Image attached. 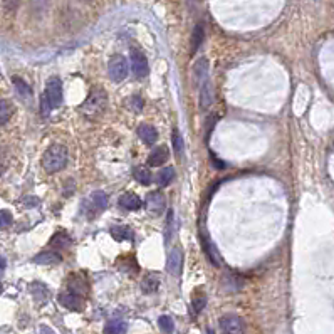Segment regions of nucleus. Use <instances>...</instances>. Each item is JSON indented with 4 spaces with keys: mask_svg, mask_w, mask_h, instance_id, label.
Returning <instances> with one entry per match:
<instances>
[{
    "mask_svg": "<svg viewBox=\"0 0 334 334\" xmlns=\"http://www.w3.org/2000/svg\"><path fill=\"white\" fill-rule=\"evenodd\" d=\"M62 103V84L59 77H51L45 84V91L40 99V114L49 116L52 109L61 106Z\"/></svg>",
    "mask_w": 334,
    "mask_h": 334,
    "instance_id": "nucleus-1",
    "label": "nucleus"
},
{
    "mask_svg": "<svg viewBox=\"0 0 334 334\" xmlns=\"http://www.w3.org/2000/svg\"><path fill=\"white\" fill-rule=\"evenodd\" d=\"M67 148L64 145H51L42 157V167L47 173H57L67 165Z\"/></svg>",
    "mask_w": 334,
    "mask_h": 334,
    "instance_id": "nucleus-2",
    "label": "nucleus"
},
{
    "mask_svg": "<svg viewBox=\"0 0 334 334\" xmlns=\"http://www.w3.org/2000/svg\"><path fill=\"white\" fill-rule=\"evenodd\" d=\"M106 104H108L106 93H104L103 89H94L93 93L88 96L86 103L81 106V111L84 113L88 118H96V116H99V114L104 113Z\"/></svg>",
    "mask_w": 334,
    "mask_h": 334,
    "instance_id": "nucleus-3",
    "label": "nucleus"
},
{
    "mask_svg": "<svg viewBox=\"0 0 334 334\" xmlns=\"http://www.w3.org/2000/svg\"><path fill=\"white\" fill-rule=\"evenodd\" d=\"M108 207V196L104 191H94L91 196L84 202V213L88 215V218H94L98 213H101L104 208Z\"/></svg>",
    "mask_w": 334,
    "mask_h": 334,
    "instance_id": "nucleus-4",
    "label": "nucleus"
},
{
    "mask_svg": "<svg viewBox=\"0 0 334 334\" xmlns=\"http://www.w3.org/2000/svg\"><path fill=\"white\" fill-rule=\"evenodd\" d=\"M128 71H130V67H128V61L123 56H113L111 61H109V66H108V72H109V77H111V81L114 82H121L125 81L128 77Z\"/></svg>",
    "mask_w": 334,
    "mask_h": 334,
    "instance_id": "nucleus-5",
    "label": "nucleus"
},
{
    "mask_svg": "<svg viewBox=\"0 0 334 334\" xmlns=\"http://www.w3.org/2000/svg\"><path fill=\"white\" fill-rule=\"evenodd\" d=\"M220 329L223 331V334H244L245 324L239 316L227 314L220 318Z\"/></svg>",
    "mask_w": 334,
    "mask_h": 334,
    "instance_id": "nucleus-6",
    "label": "nucleus"
},
{
    "mask_svg": "<svg viewBox=\"0 0 334 334\" xmlns=\"http://www.w3.org/2000/svg\"><path fill=\"white\" fill-rule=\"evenodd\" d=\"M131 71L136 77H146L148 76V61H146V56L141 51H136V49H131Z\"/></svg>",
    "mask_w": 334,
    "mask_h": 334,
    "instance_id": "nucleus-7",
    "label": "nucleus"
},
{
    "mask_svg": "<svg viewBox=\"0 0 334 334\" xmlns=\"http://www.w3.org/2000/svg\"><path fill=\"white\" fill-rule=\"evenodd\" d=\"M59 303H61L64 308L71 309V311H81L82 309V304H84V297L79 296L77 292H72L69 289L62 291L61 294H59Z\"/></svg>",
    "mask_w": 334,
    "mask_h": 334,
    "instance_id": "nucleus-8",
    "label": "nucleus"
},
{
    "mask_svg": "<svg viewBox=\"0 0 334 334\" xmlns=\"http://www.w3.org/2000/svg\"><path fill=\"white\" fill-rule=\"evenodd\" d=\"M163 208H165V196L162 191H152V193L146 196V210H148V213L158 217V215L163 213Z\"/></svg>",
    "mask_w": 334,
    "mask_h": 334,
    "instance_id": "nucleus-9",
    "label": "nucleus"
},
{
    "mask_svg": "<svg viewBox=\"0 0 334 334\" xmlns=\"http://www.w3.org/2000/svg\"><path fill=\"white\" fill-rule=\"evenodd\" d=\"M183 267V254L180 249H173L170 255H168V262H167V269L171 276H180Z\"/></svg>",
    "mask_w": 334,
    "mask_h": 334,
    "instance_id": "nucleus-10",
    "label": "nucleus"
},
{
    "mask_svg": "<svg viewBox=\"0 0 334 334\" xmlns=\"http://www.w3.org/2000/svg\"><path fill=\"white\" fill-rule=\"evenodd\" d=\"M138 136L145 145H153L158 138V131L155 130V126L143 123V125L138 126Z\"/></svg>",
    "mask_w": 334,
    "mask_h": 334,
    "instance_id": "nucleus-11",
    "label": "nucleus"
},
{
    "mask_svg": "<svg viewBox=\"0 0 334 334\" xmlns=\"http://www.w3.org/2000/svg\"><path fill=\"white\" fill-rule=\"evenodd\" d=\"M168 157H170V153H168L167 146H157V148L150 153L148 165L150 167H160V165H163L165 162H167Z\"/></svg>",
    "mask_w": 334,
    "mask_h": 334,
    "instance_id": "nucleus-12",
    "label": "nucleus"
},
{
    "mask_svg": "<svg viewBox=\"0 0 334 334\" xmlns=\"http://www.w3.org/2000/svg\"><path fill=\"white\" fill-rule=\"evenodd\" d=\"M118 203H120L121 208L125 210H130V212H133V210H140L141 208V200L138 195L135 193H123L120 196V200H118Z\"/></svg>",
    "mask_w": 334,
    "mask_h": 334,
    "instance_id": "nucleus-13",
    "label": "nucleus"
},
{
    "mask_svg": "<svg viewBox=\"0 0 334 334\" xmlns=\"http://www.w3.org/2000/svg\"><path fill=\"white\" fill-rule=\"evenodd\" d=\"M61 260H62L61 254L54 252V250H45V252H40L34 257V262L40 265H54V264H59Z\"/></svg>",
    "mask_w": 334,
    "mask_h": 334,
    "instance_id": "nucleus-14",
    "label": "nucleus"
},
{
    "mask_svg": "<svg viewBox=\"0 0 334 334\" xmlns=\"http://www.w3.org/2000/svg\"><path fill=\"white\" fill-rule=\"evenodd\" d=\"M202 89H200V106H202V109H207L210 104L213 103V91H212V84H210L208 79H205L202 84Z\"/></svg>",
    "mask_w": 334,
    "mask_h": 334,
    "instance_id": "nucleus-15",
    "label": "nucleus"
},
{
    "mask_svg": "<svg viewBox=\"0 0 334 334\" xmlns=\"http://www.w3.org/2000/svg\"><path fill=\"white\" fill-rule=\"evenodd\" d=\"M109 232H111V237L116 242L133 240V230L126 225H114Z\"/></svg>",
    "mask_w": 334,
    "mask_h": 334,
    "instance_id": "nucleus-16",
    "label": "nucleus"
},
{
    "mask_svg": "<svg viewBox=\"0 0 334 334\" xmlns=\"http://www.w3.org/2000/svg\"><path fill=\"white\" fill-rule=\"evenodd\" d=\"M205 39V25L203 24H196L193 34H191V54H195L200 49V45L203 44Z\"/></svg>",
    "mask_w": 334,
    "mask_h": 334,
    "instance_id": "nucleus-17",
    "label": "nucleus"
},
{
    "mask_svg": "<svg viewBox=\"0 0 334 334\" xmlns=\"http://www.w3.org/2000/svg\"><path fill=\"white\" fill-rule=\"evenodd\" d=\"M160 287V276L158 274H148V276H145V279L141 281V289L146 294H150V292H155Z\"/></svg>",
    "mask_w": 334,
    "mask_h": 334,
    "instance_id": "nucleus-18",
    "label": "nucleus"
},
{
    "mask_svg": "<svg viewBox=\"0 0 334 334\" xmlns=\"http://www.w3.org/2000/svg\"><path fill=\"white\" fill-rule=\"evenodd\" d=\"M12 82H13V86H15V89H17V93H19L22 98L24 99H30L32 98V89H30V86L27 84V82L22 79V77H19V76H13L12 77Z\"/></svg>",
    "mask_w": 334,
    "mask_h": 334,
    "instance_id": "nucleus-19",
    "label": "nucleus"
},
{
    "mask_svg": "<svg viewBox=\"0 0 334 334\" xmlns=\"http://www.w3.org/2000/svg\"><path fill=\"white\" fill-rule=\"evenodd\" d=\"M135 180L138 181L140 185L148 186L150 183L153 181V175H152V171H150L146 167H138L135 170Z\"/></svg>",
    "mask_w": 334,
    "mask_h": 334,
    "instance_id": "nucleus-20",
    "label": "nucleus"
},
{
    "mask_svg": "<svg viewBox=\"0 0 334 334\" xmlns=\"http://www.w3.org/2000/svg\"><path fill=\"white\" fill-rule=\"evenodd\" d=\"M175 180V170H173L171 167H167V168H163L162 171L158 173V176H157V183L160 186H168L170 183Z\"/></svg>",
    "mask_w": 334,
    "mask_h": 334,
    "instance_id": "nucleus-21",
    "label": "nucleus"
},
{
    "mask_svg": "<svg viewBox=\"0 0 334 334\" xmlns=\"http://www.w3.org/2000/svg\"><path fill=\"white\" fill-rule=\"evenodd\" d=\"M125 331H126V323L121 321V319L108 321L106 326H104V334H123Z\"/></svg>",
    "mask_w": 334,
    "mask_h": 334,
    "instance_id": "nucleus-22",
    "label": "nucleus"
},
{
    "mask_svg": "<svg viewBox=\"0 0 334 334\" xmlns=\"http://www.w3.org/2000/svg\"><path fill=\"white\" fill-rule=\"evenodd\" d=\"M13 114V106L7 99H0V126L5 125Z\"/></svg>",
    "mask_w": 334,
    "mask_h": 334,
    "instance_id": "nucleus-23",
    "label": "nucleus"
},
{
    "mask_svg": "<svg viewBox=\"0 0 334 334\" xmlns=\"http://www.w3.org/2000/svg\"><path fill=\"white\" fill-rule=\"evenodd\" d=\"M30 291H32V294H34V297L39 301V303H45V301H47L49 292H47V287H45L44 284L34 282V284H32V286H30Z\"/></svg>",
    "mask_w": 334,
    "mask_h": 334,
    "instance_id": "nucleus-24",
    "label": "nucleus"
},
{
    "mask_svg": "<svg viewBox=\"0 0 334 334\" xmlns=\"http://www.w3.org/2000/svg\"><path fill=\"white\" fill-rule=\"evenodd\" d=\"M51 244L54 247H59V249H62V247H69L71 245V237L67 235V233H64V232H59V233H56V235L52 237Z\"/></svg>",
    "mask_w": 334,
    "mask_h": 334,
    "instance_id": "nucleus-25",
    "label": "nucleus"
},
{
    "mask_svg": "<svg viewBox=\"0 0 334 334\" xmlns=\"http://www.w3.org/2000/svg\"><path fill=\"white\" fill-rule=\"evenodd\" d=\"M205 252H207V255H208V259L212 260V264L213 265H217V267H220V255H218V252H217V249H215V245L212 244V242H207L205 244Z\"/></svg>",
    "mask_w": 334,
    "mask_h": 334,
    "instance_id": "nucleus-26",
    "label": "nucleus"
},
{
    "mask_svg": "<svg viewBox=\"0 0 334 334\" xmlns=\"http://www.w3.org/2000/svg\"><path fill=\"white\" fill-rule=\"evenodd\" d=\"M158 324L167 334H171L173 329H175V324H173V319L170 318V316H162V318L158 319Z\"/></svg>",
    "mask_w": 334,
    "mask_h": 334,
    "instance_id": "nucleus-27",
    "label": "nucleus"
},
{
    "mask_svg": "<svg viewBox=\"0 0 334 334\" xmlns=\"http://www.w3.org/2000/svg\"><path fill=\"white\" fill-rule=\"evenodd\" d=\"M126 104H128V108L135 113H140L141 109H143V99H141V96H136V94L131 96V98L126 101Z\"/></svg>",
    "mask_w": 334,
    "mask_h": 334,
    "instance_id": "nucleus-28",
    "label": "nucleus"
},
{
    "mask_svg": "<svg viewBox=\"0 0 334 334\" xmlns=\"http://www.w3.org/2000/svg\"><path fill=\"white\" fill-rule=\"evenodd\" d=\"M205 304H207V297H205V294H196L193 297V301H191V306H193V311L196 314L202 313Z\"/></svg>",
    "mask_w": 334,
    "mask_h": 334,
    "instance_id": "nucleus-29",
    "label": "nucleus"
},
{
    "mask_svg": "<svg viewBox=\"0 0 334 334\" xmlns=\"http://www.w3.org/2000/svg\"><path fill=\"white\" fill-rule=\"evenodd\" d=\"M13 222L12 213L7 212V210H0V228H7L10 227Z\"/></svg>",
    "mask_w": 334,
    "mask_h": 334,
    "instance_id": "nucleus-30",
    "label": "nucleus"
},
{
    "mask_svg": "<svg viewBox=\"0 0 334 334\" xmlns=\"http://www.w3.org/2000/svg\"><path fill=\"white\" fill-rule=\"evenodd\" d=\"M173 146H175V152L178 155L183 153V138L180 136V131H178L176 128L173 130Z\"/></svg>",
    "mask_w": 334,
    "mask_h": 334,
    "instance_id": "nucleus-31",
    "label": "nucleus"
},
{
    "mask_svg": "<svg viewBox=\"0 0 334 334\" xmlns=\"http://www.w3.org/2000/svg\"><path fill=\"white\" fill-rule=\"evenodd\" d=\"M173 217H175V213H173V210L168 212V218H167V235H165V240H170L171 239V232H173Z\"/></svg>",
    "mask_w": 334,
    "mask_h": 334,
    "instance_id": "nucleus-32",
    "label": "nucleus"
},
{
    "mask_svg": "<svg viewBox=\"0 0 334 334\" xmlns=\"http://www.w3.org/2000/svg\"><path fill=\"white\" fill-rule=\"evenodd\" d=\"M39 333L40 334H56V331L49 328L47 324H40V326H39Z\"/></svg>",
    "mask_w": 334,
    "mask_h": 334,
    "instance_id": "nucleus-33",
    "label": "nucleus"
},
{
    "mask_svg": "<svg viewBox=\"0 0 334 334\" xmlns=\"http://www.w3.org/2000/svg\"><path fill=\"white\" fill-rule=\"evenodd\" d=\"M5 265H7V260L3 259V257H0V272H2L3 269H5Z\"/></svg>",
    "mask_w": 334,
    "mask_h": 334,
    "instance_id": "nucleus-34",
    "label": "nucleus"
},
{
    "mask_svg": "<svg viewBox=\"0 0 334 334\" xmlns=\"http://www.w3.org/2000/svg\"><path fill=\"white\" fill-rule=\"evenodd\" d=\"M35 3H37V5H45V3H49V0H35Z\"/></svg>",
    "mask_w": 334,
    "mask_h": 334,
    "instance_id": "nucleus-35",
    "label": "nucleus"
},
{
    "mask_svg": "<svg viewBox=\"0 0 334 334\" xmlns=\"http://www.w3.org/2000/svg\"><path fill=\"white\" fill-rule=\"evenodd\" d=\"M0 294H2V284H0Z\"/></svg>",
    "mask_w": 334,
    "mask_h": 334,
    "instance_id": "nucleus-36",
    "label": "nucleus"
},
{
    "mask_svg": "<svg viewBox=\"0 0 334 334\" xmlns=\"http://www.w3.org/2000/svg\"><path fill=\"white\" fill-rule=\"evenodd\" d=\"M190 2H198V0H190Z\"/></svg>",
    "mask_w": 334,
    "mask_h": 334,
    "instance_id": "nucleus-37",
    "label": "nucleus"
}]
</instances>
